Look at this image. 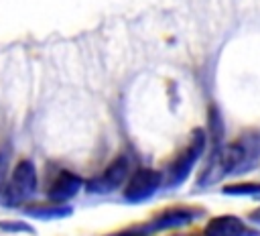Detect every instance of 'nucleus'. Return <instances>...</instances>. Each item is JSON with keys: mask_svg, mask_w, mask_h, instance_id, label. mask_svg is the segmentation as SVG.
I'll return each mask as SVG.
<instances>
[{"mask_svg": "<svg viewBox=\"0 0 260 236\" xmlns=\"http://www.w3.org/2000/svg\"><path fill=\"white\" fill-rule=\"evenodd\" d=\"M260 159V136L248 132L238 140L215 151L207 167L199 177V185H213L230 173H244L252 169Z\"/></svg>", "mask_w": 260, "mask_h": 236, "instance_id": "nucleus-1", "label": "nucleus"}, {"mask_svg": "<svg viewBox=\"0 0 260 236\" xmlns=\"http://www.w3.org/2000/svg\"><path fill=\"white\" fill-rule=\"evenodd\" d=\"M35 189H37V169L30 161H20L4 185L2 191L4 205H20L35 193Z\"/></svg>", "mask_w": 260, "mask_h": 236, "instance_id": "nucleus-2", "label": "nucleus"}, {"mask_svg": "<svg viewBox=\"0 0 260 236\" xmlns=\"http://www.w3.org/2000/svg\"><path fill=\"white\" fill-rule=\"evenodd\" d=\"M199 210H193V208H173V210H167L162 214H158L156 218H152L150 222L134 228V230H126V232H120L116 236H148L152 232H158V230H171V228H181L185 224H189L193 218H197Z\"/></svg>", "mask_w": 260, "mask_h": 236, "instance_id": "nucleus-3", "label": "nucleus"}, {"mask_svg": "<svg viewBox=\"0 0 260 236\" xmlns=\"http://www.w3.org/2000/svg\"><path fill=\"white\" fill-rule=\"evenodd\" d=\"M205 146V136L201 132H195L191 144H187L185 149H181V153L175 157V161L169 165L167 169V185H179L191 171V167L197 163V159L201 157Z\"/></svg>", "mask_w": 260, "mask_h": 236, "instance_id": "nucleus-4", "label": "nucleus"}, {"mask_svg": "<svg viewBox=\"0 0 260 236\" xmlns=\"http://www.w3.org/2000/svg\"><path fill=\"white\" fill-rule=\"evenodd\" d=\"M128 169H130V163L126 157H118L116 161H112L98 177H93L89 183H87V189L91 193H110L114 189H118L126 177H128Z\"/></svg>", "mask_w": 260, "mask_h": 236, "instance_id": "nucleus-5", "label": "nucleus"}, {"mask_svg": "<svg viewBox=\"0 0 260 236\" xmlns=\"http://www.w3.org/2000/svg\"><path fill=\"white\" fill-rule=\"evenodd\" d=\"M158 185H160V173H156L154 169L142 167L128 179L124 187V197L128 201H144L158 189Z\"/></svg>", "mask_w": 260, "mask_h": 236, "instance_id": "nucleus-6", "label": "nucleus"}, {"mask_svg": "<svg viewBox=\"0 0 260 236\" xmlns=\"http://www.w3.org/2000/svg\"><path fill=\"white\" fill-rule=\"evenodd\" d=\"M203 236H252V230L236 216H219L209 220Z\"/></svg>", "mask_w": 260, "mask_h": 236, "instance_id": "nucleus-7", "label": "nucleus"}, {"mask_svg": "<svg viewBox=\"0 0 260 236\" xmlns=\"http://www.w3.org/2000/svg\"><path fill=\"white\" fill-rule=\"evenodd\" d=\"M79 187H81V179L77 175H73L69 171H61L49 187V199H53L57 203L67 201L69 197H73L79 191Z\"/></svg>", "mask_w": 260, "mask_h": 236, "instance_id": "nucleus-8", "label": "nucleus"}, {"mask_svg": "<svg viewBox=\"0 0 260 236\" xmlns=\"http://www.w3.org/2000/svg\"><path fill=\"white\" fill-rule=\"evenodd\" d=\"M26 214L30 216H37V218H53V216H67L71 214V208H59V205H53V208H47V205H28L24 208Z\"/></svg>", "mask_w": 260, "mask_h": 236, "instance_id": "nucleus-9", "label": "nucleus"}, {"mask_svg": "<svg viewBox=\"0 0 260 236\" xmlns=\"http://www.w3.org/2000/svg\"><path fill=\"white\" fill-rule=\"evenodd\" d=\"M223 193H228V195H258L260 193V183H234V185H225Z\"/></svg>", "mask_w": 260, "mask_h": 236, "instance_id": "nucleus-10", "label": "nucleus"}, {"mask_svg": "<svg viewBox=\"0 0 260 236\" xmlns=\"http://www.w3.org/2000/svg\"><path fill=\"white\" fill-rule=\"evenodd\" d=\"M8 153L6 151H0V195L4 191V185H6V173H8Z\"/></svg>", "mask_w": 260, "mask_h": 236, "instance_id": "nucleus-11", "label": "nucleus"}, {"mask_svg": "<svg viewBox=\"0 0 260 236\" xmlns=\"http://www.w3.org/2000/svg\"><path fill=\"white\" fill-rule=\"evenodd\" d=\"M0 230H8V232H32L30 226H26L24 222H2Z\"/></svg>", "mask_w": 260, "mask_h": 236, "instance_id": "nucleus-12", "label": "nucleus"}, {"mask_svg": "<svg viewBox=\"0 0 260 236\" xmlns=\"http://www.w3.org/2000/svg\"><path fill=\"white\" fill-rule=\"evenodd\" d=\"M250 218H252L254 222H258V224H260V210H256V212H254V214H252Z\"/></svg>", "mask_w": 260, "mask_h": 236, "instance_id": "nucleus-13", "label": "nucleus"}]
</instances>
